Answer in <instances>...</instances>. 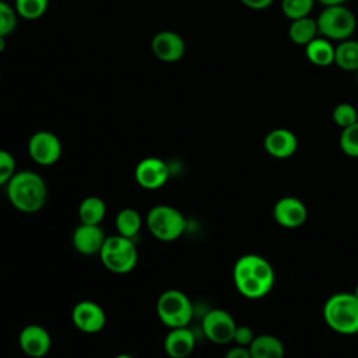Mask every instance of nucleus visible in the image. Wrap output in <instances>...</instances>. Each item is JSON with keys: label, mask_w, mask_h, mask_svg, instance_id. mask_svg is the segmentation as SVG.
<instances>
[{"label": "nucleus", "mask_w": 358, "mask_h": 358, "mask_svg": "<svg viewBox=\"0 0 358 358\" xmlns=\"http://www.w3.org/2000/svg\"><path fill=\"white\" fill-rule=\"evenodd\" d=\"M232 278L235 288L242 296L260 299L271 291L275 274L267 259L255 253H246L235 262Z\"/></svg>", "instance_id": "obj_1"}, {"label": "nucleus", "mask_w": 358, "mask_h": 358, "mask_svg": "<svg viewBox=\"0 0 358 358\" xmlns=\"http://www.w3.org/2000/svg\"><path fill=\"white\" fill-rule=\"evenodd\" d=\"M8 201L21 213L39 211L48 199V187L43 178L34 171H17L6 185Z\"/></svg>", "instance_id": "obj_2"}, {"label": "nucleus", "mask_w": 358, "mask_h": 358, "mask_svg": "<svg viewBox=\"0 0 358 358\" xmlns=\"http://www.w3.org/2000/svg\"><path fill=\"white\" fill-rule=\"evenodd\" d=\"M323 319L336 333L352 336L358 333V298L354 292H336L323 305Z\"/></svg>", "instance_id": "obj_3"}, {"label": "nucleus", "mask_w": 358, "mask_h": 358, "mask_svg": "<svg viewBox=\"0 0 358 358\" xmlns=\"http://www.w3.org/2000/svg\"><path fill=\"white\" fill-rule=\"evenodd\" d=\"M148 232L158 241L172 242L183 235L187 222L185 215L173 206L157 204L145 215Z\"/></svg>", "instance_id": "obj_4"}, {"label": "nucleus", "mask_w": 358, "mask_h": 358, "mask_svg": "<svg viewBox=\"0 0 358 358\" xmlns=\"http://www.w3.org/2000/svg\"><path fill=\"white\" fill-rule=\"evenodd\" d=\"M98 256L102 264L115 274L130 273L138 260V252L133 239L119 234L106 236Z\"/></svg>", "instance_id": "obj_5"}, {"label": "nucleus", "mask_w": 358, "mask_h": 358, "mask_svg": "<svg viewBox=\"0 0 358 358\" xmlns=\"http://www.w3.org/2000/svg\"><path fill=\"white\" fill-rule=\"evenodd\" d=\"M319 34L329 41L350 39L357 29V18L345 6H327L316 18Z\"/></svg>", "instance_id": "obj_6"}, {"label": "nucleus", "mask_w": 358, "mask_h": 358, "mask_svg": "<svg viewBox=\"0 0 358 358\" xmlns=\"http://www.w3.org/2000/svg\"><path fill=\"white\" fill-rule=\"evenodd\" d=\"M194 313L189 296L179 289L164 291L157 301V315L161 323L169 329L186 327Z\"/></svg>", "instance_id": "obj_7"}, {"label": "nucleus", "mask_w": 358, "mask_h": 358, "mask_svg": "<svg viewBox=\"0 0 358 358\" xmlns=\"http://www.w3.org/2000/svg\"><path fill=\"white\" fill-rule=\"evenodd\" d=\"M236 322L232 315L224 309H210L201 320V330L207 340L214 344L224 345L232 341L236 329Z\"/></svg>", "instance_id": "obj_8"}, {"label": "nucleus", "mask_w": 358, "mask_h": 358, "mask_svg": "<svg viewBox=\"0 0 358 358\" xmlns=\"http://www.w3.org/2000/svg\"><path fill=\"white\" fill-rule=\"evenodd\" d=\"M62 141L52 131L39 130L28 140V154L38 165L50 166L56 164L62 157Z\"/></svg>", "instance_id": "obj_9"}, {"label": "nucleus", "mask_w": 358, "mask_h": 358, "mask_svg": "<svg viewBox=\"0 0 358 358\" xmlns=\"http://www.w3.org/2000/svg\"><path fill=\"white\" fill-rule=\"evenodd\" d=\"M169 178L168 164L157 157L143 158L134 169V179L137 185L147 190H157L162 187Z\"/></svg>", "instance_id": "obj_10"}, {"label": "nucleus", "mask_w": 358, "mask_h": 358, "mask_svg": "<svg viewBox=\"0 0 358 358\" xmlns=\"http://www.w3.org/2000/svg\"><path fill=\"white\" fill-rule=\"evenodd\" d=\"M71 320L80 331L95 334L105 327L106 313L94 301H80L71 310Z\"/></svg>", "instance_id": "obj_11"}, {"label": "nucleus", "mask_w": 358, "mask_h": 358, "mask_svg": "<svg viewBox=\"0 0 358 358\" xmlns=\"http://www.w3.org/2000/svg\"><path fill=\"white\" fill-rule=\"evenodd\" d=\"M274 221L284 228H298L308 220V208L302 200L294 196H284L273 207Z\"/></svg>", "instance_id": "obj_12"}, {"label": "nucleus", "mask_w": 358, "mask_h": 358, "mask_svg": "<svg viewBox=\"0 0 358 358\" xmlns=\"http://www.w3.org/2000/svg\"><path fill=\"white\" fill-rule=\"evenodd\" d=\"M151 50L158 60L173 63L185 56L186 43L183 38L173 31H159L151 39Z\"/></svg>", "instance_id": "obj_13"}, {"label": "nucleus", "mask_w": 358, "mask_h": 358, "mask_svg": "<svg viewBox=\"0 0 358 358\" xmlns=\"http://www.w3.org/2000/svg\"><path fill=\"white\" fill-rule=\"evenodd\" d=\"M21 351L31 358L45 357L52 347V337L49 331L39 324H27L18 336Z\"/></svg>", "instance_id": "obj_14"}, {"label": "nucleus", "mask_w": 358, "mask_h": 358, "mask_svg": "<svg viewBox=\"0 0 358 358\" xmlns=\"http://www.w3.org/2000/svg\"><path fill=\"white\" fill-rule=\"evenodd\" d=\"M264 151L277 159H285L292 157L298 150V138L289 129L278 127L273 129L264 136Z\"/></svg>", "instance_id": "obj_15"}, {"label": "nucleus", "mask_w": 358, "mask_h": 358, "mask_svg": "<svg viewBox=\"0 0 358 358\" xmlns=\"http://www.w3.org/2000/svg\"><path fill=\"white\" fill-rule=\"evenodd\" d=\"M106 235L101 225H90V224H81L74 229L71 242L74 249L84 255V256H94L99 255L103 243H105Z\"/></svg>", "instance_id": "obj_16"}, {"label": "nucleus", "mask_w": 358, "mask_h": 358, "mask_svg": "<svg viewBox=\"0 0 358 358\" xmlns=\"http://www.w3.org/2000/svg\"><path fill=\"white\" fill-rule=\"evenodd\" d=\"M196 347L194 333L186 327L171 329L164 340V348L171 358H187Z\"/></svg>", "instance_id": "obj_17"}, {"label": "nucleus", "mask_w": 358, "mask_h": 358, "mask_svg": "<svg viewBox=\"0 0 358 358\" xmlns=\"http://www.w3.org/2000/svg\"><path fill=\"white\" fill-rule=\"evenodd\" d=\"M252 358H284L285 347L273 334H259L249 345Z\"/></svg>", "instance_id": "obj_18"}, {"label": "nucleus", "mask_w": 358, "mask_h": 358, "mask_svg": "<svg viewBox=\"0 0 358 358\" xmlns=\"http://www.w3.org/2000/svg\"><path fill=\"white\" fill-rule=\"evenodd\" d=\"M336 46L323 36H316L305 46L306 59L317 67H327L334 63Z\"/></svg>", "instance_id": "obj_19"}, {"label": "nucleus", "mask_w": 358, "mask_h": 358, "mask_svg": "<svg viewBox=\"0 0 358 358\" xmlns=\"http://www.w3.org/2000/svg\"><path fill=\"white\" fill-rule=\"evenodd\" d=\"M319 35L317 22L312 17H303L291 21L288 27V38L299 46H306Z\"/></svg>", "instance_id": "obj_20"}, {"label": "nucleus", "mask_w": 358, "mask_h": 358, "mask_svg": "<svg viewBox=\"0 0 358 358\" xmlns=\"http://www.w3.org/2000/svg\"><path fill=\"white\" fill-rule=\"evenodd\" d=\"M106 215V204L98 196H88L78 206V218L81 224L99 225Z\"/></svg>", "instance_id": "obj_21"}, {"label": "nucleus", "mask_w": 358, "mask_h": 358, "mask_svg": "<svg viewBox=\"0 0 358 358\" xmlns=\"http://www.w3.org/2000/svg\"><path fill=\"white\" fill-rule=\"evenodd\" d=\"M143 217L133 207L122 208L115 217V228L119 235L133 239L141 229Z\"/></svg>", "instance_id": "obj_22"}, {"label": "nucleus", "mask_w": 358, "mask_h": 358, "mask_svg": "<svg viewBox=\"0 0 358 358\" xmlns=\"http://www.w3.org/2000/svg\"><path fill=\"white\" fill-rule=\"evenodd\" d=\"M334 64L344 71H358V41L345 39L338 42L334 52Z\"/></svg>", "instance_id": "obj_23"}, {"label": "nucleus", "mask_w": 358, "mask_h": 358, "mask_svg": "<svg viewBox=\"0 0 358 358\" xmlns=\"http://www.w3.org/2000/svg\"><path fill=\"white\" fill-rule=\"evenodd\" d=\"M315 1L316 0H281V10L289 21H294L298 18L309 17Z\"/></svg>", "instance_id": "obj_24"}, {"label": "nucleus", "mask_w": 358, "mask_h": 358, "mask_svg": "<svg viewBox=\"0 0 358 358\" xmlns=\"http://www.w3.org/2000/svg\"><path fill=\"white\" fill-rule=\"evenodd\" d=\"M17 14L25 20H36L45 14L49 0H15Z\"/></svg>", "instance_id": "obj_25"}, {"label": "nucleus", "mask_w": 358, "mask_h": 358, "mask_svg": "<svg viewBox=\"0 0 358 358\" xmlns=\"http://www.w3.org/2000/svg\"><path fill=\"white\" fill-rule=\"evenodd\" d=\"M331 119L340 129H345L358 122V108L348 102H340L333 108Z\"/></svg>", "instance_id": "obj_26"}, {"label": "nucleus", "mask_w": 358, "mask_h": 358, "mask_svg": "<svg viewBox=\"0 0 358 358\" xmlns=\"http://www.w3.org/2000/svg\"><path fill=\"white\" fill-rule=\"evenodd\" d=\"M338 144L347 157L358 158V122L341 129Z\"/></svg>", "instance_id": "obj_27"}, {"label": "nucleus", "mask_w": 358, "mask_h": 358, "mask_svg": "<svg viewBox=\"0 0 358 358\" xmlns=\"http://www.w3.org/2000/svg\"><path fill=\"white\" fill-rule=\"evenodd\" d=\"M17 27V11L0 0V36L10 35Z\"/></svg>", "instance_id": "obj_28"}, {"label": "nucleus", "mask_w": 358, "mask_h": 358, "mask_svg": "<svg viewBox=\"0 0 358 358\" xmlns=\"http://www.w3.org/2000/svg\"><path fill=\"white\" fill-rule=\"evenodd\" d=\"M15 158L7 150H0V187L6 186L10 179L14 176L15 171Z\"/></svg>", "instance_id": "obj_29"}, {"label": "nucleus", "mask_w": 358, "mask_h": 358, "mask_svg": "<svg viewBox=\"0 0 358 358\" xmlns=\"http://www.w3.org/2000/svg\"><path fill=\"white\" fill-rule=\"evenodd\" d=\"M255 337H256V336H255V333H253L252 327L245 326V324H238V326H236V329H235V333H234V338H232V341H234L236 345L249 347Z\"/></svg>", "instance_id": "obj_30"}, {"label": "nucleus", "mask_w": 358, "mask_h": 358, "mask_svg": "<svg viewBox=\"0 0 358 358\" xmlns=\"http://www.w3.org/2000/svg\"><path fill=\"white\" fill-rule=\"evenodd\" d=\"M224 358H252L249 347H243V345H234L232 348H229Z\"/></svg>", "instance_id": "obj_31"}, {"label": "nucleus", "mask_w": 358, "mask_h": 358, "mask_svg": "<svg viewBox=\"0 0 358 358\" xmlns=\"http://www.w3.org/2000/svg\"><path fill=\"white\" fill-rule=\"evenodd\" d=\"M243 6L252 10H264L273 4L274 0H239Z\"/></svg>", "instance_id": "obj_32"}, {"label": "nucleus", "mask_w": 358, "mask_h": 358, "mask_svg": "<svg viewBox=\"0 0 358 358\" xmlns=\"http://www.w3.org/2000/svg\"><path fill=\"white\" fill-rule=\"evenodd\" d=\"M317 3H320L322 6L327 7V6H338V4H345L348 0H316Z\"/></svg>", "instance_id": "obj_33"}, {"label": "nucleus", "mask_w": 358, "mask_h": 358, "mask_svg": "<svg viewBox=\"0 0 358 358\" xmlns=\"http://www.w3.org/2000/svg\"><path fill=\"white\" fill-rule=\"evenodd\" d=\"M6 49V36H0V53Z\"/></svg>", "instance_id": "obj_34"}, {"label": "nucleus", "mask_w": 358, "mask_h": 358, "mask_svg": "<svg viewBox=\"0 0 358 358\" xmlns=\"http://www.w3.org/2000/svg\"><path fill=\"white\" fill-rule=\"evenodd\" d=\"M113 358H133V357L129 355V354H119V355H116V357H113Z\"/></svg>", "instance_id": "obj_35"}, {"label": "nucleus", "mask_w": 358, "mask_h": 358, "mask_svg": "<svg viewBox=\"0 0 358 358\" xmlns=\"http://www.w3.org/2000/svg\"><path fill=\"white\" fill-rule=\"evenodd\" d=\"M354 295L358 298V282H357V285H355V288H354Z\"/></svg>", "instance_id": "obj_36"}, {"label": "nucleus", "mask_w": 358, "mask_h": 358, "mask_svg": "<svg viewBox=\"0 0 358 358\" xmlns=\"http://www.w3.org/2000/svg\"><path fill=\"white\" fill-rule=\"evenodd\" d=\"M357 84H358V71H357Z\"/></svg>", "instance_id": "obj_37"}]
</instances>
